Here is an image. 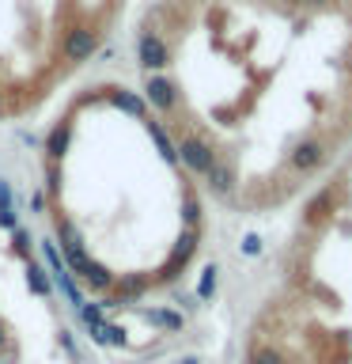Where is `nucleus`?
<instances>
[{"instance_id":"f03ea898","label":"nucleus","mask_w":352,"mask_h":364,"mask_svg":"<svg viewBox=\"0 0 352 364\" xmlns=\"http://www.w3.org/2000/svg\"><path fill=\"white\" fill-rule=\"evenodd\" d=\"M209 193L141 91L99 80L57 114L42 148V213L95 311L175 292L201 262Z\"/></svg>"},{"instance_id":"7ed1b4c3","label":"nucleus","mask_w":352,"mask_h":364,"mask_svg":"<svg viewBox=\"0 0 352 364\" xmlns=\"http://www.w3.org/2000/svg\"><path fill=\"white\" fill-rule=\"evenodd\" d=\"M129 0H0V125L45 107L114 38Z\"/></svg>"},{"instance_id":"f257e3e1","label":"nucleus","mask_w":352,"mask_h":364,"mask_svg":"<svg viewBox=\"0 0 352 364\" xmlns=\"http://www.w3.org/2000/svg\"><path fill=\"white\" fill-rule=\"evenodd\" d=\"M133 53L216 209H295L352 156V0H152Z\"/></svg>"},{"instance_id":"20e7f679","label":"nucleus","mask_w":352,"mask_h":364,"mask_svg":"<svg viewBox=\"0 0 352 364\" xmlns=\"http://www.w3.org/2000/svg\"><path fill=\"white\" fill-rule=\"evenodd\" d=\"M4 349H8V330H4V323H0V357H4Z\"/></svg>"}]
</instances>
